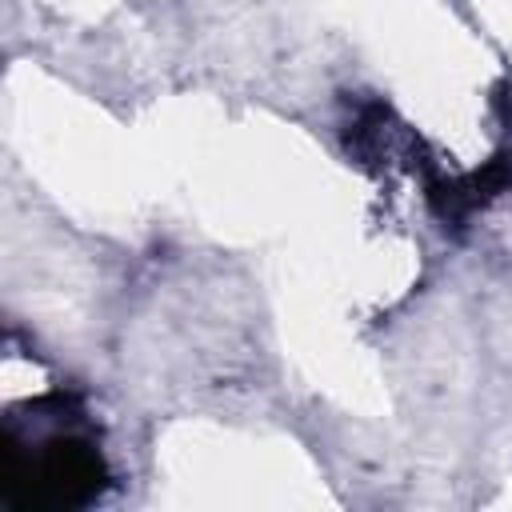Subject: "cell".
Here are the masks:
<instances>
[]
</instances>
